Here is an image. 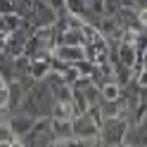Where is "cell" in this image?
I'll return each instance as SVG.
<instances>
[{
	"label": "cell",
	"mask_w": 147,
	"mask_h": 147,
	"mask_svg": "<svg viewBox=\"0 0 147 147\" xmlns=\"http://www.w3.org/2000/svg\"><path fill=\"white\" fill-rule=\"evenodd\" d=\"M33 123H36V119H33L31 114L22 112V109L12 112V116L7 119V126H10V131H12V135H14V138H24V135L33 128Z\"/></svg>",
	"instance_id": "obj_4"
},
{
	"label": "cell",
	"mask_w": 147,
	"mask_h": 147,
	"mask_svg": "<svg viewBox=\"0 0 147 147\" xmlns=\"http://www.w3.org/2000/svg\"><path fill=\"white\" fill-rule=\"evenodd\" d=\"M50 74V59H29V76L33 81H43Z\"/></svg>",
	"instance_id": "obj_7"
},
{
	"label": "cell",
	"mask_w": 147,
	"mask_h": 147,
	"mask_svg": "<svg viewBox=\"0 0 147 147\" xmlns=\"http://www.w3.org/2000/svg\"><path fill=\"white\" fill-rule=\"evenodd\" d=\"M64 12H69V14H86L88 12V0H64Z\"/></svg>",
	"instance_id": "obj_9"
},
{
	"label": "cell",
	"mask_w": 147,
	"mask_h": 147,
	"mask_svg": "<svg viewBox=\"0 0 147 147\" xmlns=\"http://www.w3.org/2000/svg\"><path fill=\"white\" fill-rule=\"evenodd\" d=\"M52 57H57L67 64H76L81 59H86V55H83V45H55Z\"/></svg>",
	"instance_id": "obj_5"
},
{
	"label": "cell",
	"mask_w": 147,
	"mask_h": 147,
	"mask_svg": "<svg viewBox=\"0 0 147 147\" xmlns=\"http://www.w3.org/2000/svg\"><path fill=\"white\" fill-rule=\"evenodd\" d=\"M71 131L76 138H90V140H95L97 133H100V126L93 116H90L88 112L86 114H78L71 119Z\"/></svg>",
	"instance_id": "obj_3"
},
{
	"label": "cell",
	"mask_w": 147,
	"mask_h": 147,
	"mask_svg": "<svg viewBox=\"0 0 147 147\" xmlns=\"http://www.w3.org/2000/svg\"><path fill=\"white\" fill-rule=\"evenodd\" d=\"M126 133H128V121L126 119H102L100 123V133H97V140L102 142V147H116L126 142Z\"/></svg>",
	"instance_id": "obj_1"
},
{
	"label": "cell",
	"mask_w": 147,
	"mask_h": 147,
	"mask_svg": "<svg viewBox=\"0 0 147 147\" xmlns=\"http://www.w3.org/2000/svg\"><path fill=\"white\" fill-rule=\"evenodd\" d=\"M0 31H5V14L0 12Z\"/></svg>",
	"instance_id": "obj_12"
},
{
	"label": "cell",
	"mask_w": 147,
	"mask_h": 147,
	"mask_svg": "<svg viewBox=\"0 0 147 147\" xmlns=\"http://www.w3.org/2000/svg\"><path fill=\"white\" fill-rule=\"evenodd\" d=\"M100 95H102V100H119L121 97V86L116 81H107V83L100 86Z\"/></svg>",
	"instance_id": "obj_8"
},
{
	"label": "cell",
	"mask_w": 147,
	"mask_h": 147,
	"mask_svg": "<svg viewBox=\"0 0 147 147\" xmlns=\"http://www.w3.org/2000/svg\"><path fill=\"white\" fill-rule=\"evenodd\" d=\"M59 12L50 7L45 0H33V7H31V22L36 24V29H40V26H55L57 22Z\"/></svg>",
	"instance_id": "obj_2"
},
{
	"label": "cell",
	"mask_w": 147,
	"mask_h": 147,
	"mask_svg": "<svg viewBox=\"0 0 147 147\" xmlns=\"http://www.w3.org/2000/svg\"><path fill=\"white\" fill-rule=\"evenodd\" d=\"M12 140H14V135L10 131V126L5 121H0V142H12Z\"/></svg>",
	"instance_id": "obj_10"
},
{
	"label": "cell",
	"mask_w": 147,
	"mask_h": 147,
	"mask_svg": "<svg viewBox=\"0 0 147 147\" xmlns=\"http://www.w3.org/2000/svg\"><path fill=\"white\" fill-rule=\"evenodd\" d=\"M50 131L57 140H67V138L74 135L71 131V119H52L50 116Z\"/></svg>",
	"instance_id": "obj_6"
},
{
	"label": "cell",
	"mask_w": 147,
	"mask_h": 147,
	"mask_svg": "<svg viewBox=\"0 0 147 147\" xmlns=\"http://www.w3.org/2000/svg\"><path fill=\"white\" fill-rule=\"evenodd\" d=\"M119 7H138L135 0H119Z\"/></svg>",
	"instance_id": "obj_11"
}]
</instances>
